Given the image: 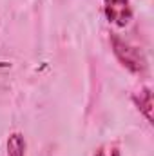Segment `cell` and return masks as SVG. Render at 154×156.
I'll use <instances>...</instances> for the list:
<instances>
[{
    "label": "cell",
    "instance_id": "4",
    "mask_svg": "<svg viewBox=\"0 0 154 156\" xmlns=\"http://www.w3.org/2000/svg\"><path fill=\"white\" fill-rule=\"evenodd\" d=\"M5 149H7V156H26V138L22 133H11L7 142H5Z\"/></svg>",
    "mask_w": 154,
    "mask_h": 156
},
{
    "label": "cell",
    "instance_id": "2",
    "mask_svg": "<svg viewBox=\"0 0 154 156\" xmlns=\"http://www.w3.org/2000/svg\"><path fill=\"white\" fill-rule=\"evenodd\" d=\"M103 15L114 27H127L134 16L131 0H103Z\"/></svg>",
    "mask_w": 154,
    "mask_h": 156
},
{
    "label": "cell",
    "instance_id": "1",
    "mask_svg": "<svg viewBox=\"0 0 154 156\" xmlns=\"http://www.w3.org/2000/svg\"><path fill=\"white\" fill-rule=\"evenodd\" d=\"M111 47L114 53V58L120 62L123 69H127L131 75L143 76L147 73V58L143 51L138 45H132L131 42L123 40L118 35H111Z\"/></svg>",
    "mask_w": 154,
    "mask_h": 156
},
{
    "label": "cell",
    "instance_id": "6",
    "mask_svg": "<svg viewBox=\"0 0 154 156\" xmlns=\"http://www.w3.org/2000/svg\"><path fill=\"white\" fill-rule=\"evenodd\" d=\"M111 156H121V153H120V147H118V145H113V149H111Z\"/></svg>",
    "mask_w": 154,
    "mask_h": 156
},
{
    "label": "cell",
    "instance_id": "5",
    "mask_svg": "<svg viewBox=\"0 0 154 156\" xmlns=\"http://www.w3.org/2000/svg\"><path fill=\"white\" fill-rule=\"evenodd\" d=\"M93 156H109V154H107L105 147H98V149L94 151V154H93Z\"/></svg>",
    "mask_w": 154,
    "mask_h": 156
},
{
    "label": "cell",
    "instance_id": "3",
    "mask_svg": "<svg viewBox=\"0 0 154 156\" xmlns=\"http://www.w3.org/2000/svg\"><path fill=\"white\" fill-rule=\"evenodd\" d=\"M132 104L136 105V109L140 111V115L147 120L149 125L154 123V118H152V89L149 85H143L140 87V91H136L132 94Z\"/></svg>",
    "mask_w": 154,
    "mask_h": 156
}]
</instances>
